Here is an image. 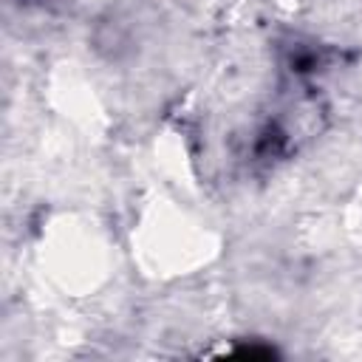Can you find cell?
<instances>
[{
    "label": "cell",
    "mask_w": 362,
    "mask_h": 362,
    "mask_svg": "<svg viewBox=\"0 0 362 362\" xmlns=\"http://www.w3.org/2000/svg\"><path fill=\"white\" fill-rule=\"evenodd\" d=\"M204 246H206V235H201L178 212H173L170 218L158 212L147 223V229H144V255L153 257L161 249V255L156 257V266L158 263H170L175 269L178 266L184 269L189 260H198L201 257V249Z\"/></svg>",
    "instance_id": "cell-1"
}]
</instances>
